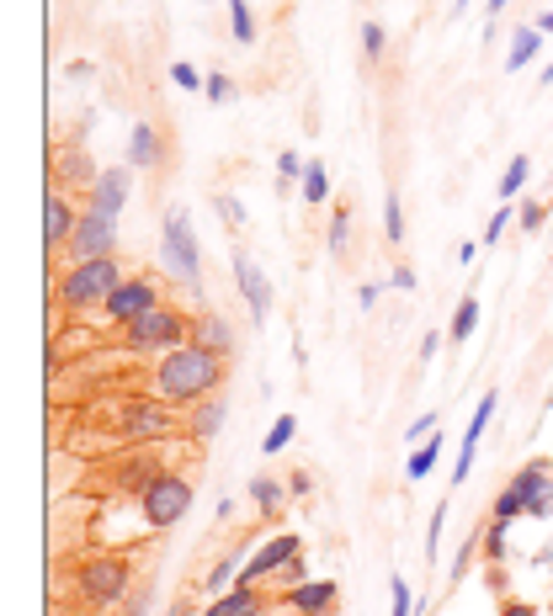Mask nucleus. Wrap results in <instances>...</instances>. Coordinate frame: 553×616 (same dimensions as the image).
I'll list each match as a JSON object with an SVG mask.
<instances>
[{"instance_id":"obj_20","label":"nucleus","mask_w":553,"mask_h":616,"mask_svg":"<svg viewBox=\"0 0 553 616\" xmlns=\"http://www.w3.org/2000/svg\"><path fill=\"white\" fill-rule=\"evenodd\" d=\"M336 595H340V585L336 580H304V585H293L282 601L293 606L299 616H330V606H336Z\"/></svg>"},{"instance_id":"obj_17","label":"nucleus","mask_w":553,"mask_h":616,"mask_svg":"<svg viewBox=\"0 0 553 616\" xmlns=\"http://www.w3.org/2000/svg\"><path fill=\"white\" fill-rule=\"evenodd\" d=\"M165 160H171L165 133L154 123H133V133H128V165L133 170H165Z\"/></svg>"},{"instance_id":"obj_45","label":"nucleus","mask_w":553,"mask_h":616,"mask_svg":"<svg viewBox=\"0 0 553 616\" xmlns=\"http://www.w3.org/2000/svg\"><path fill=\"white\" fill-rule=\"evenodd\" d=\"M431 431H436V415L426 409V415H415V420H410V431H404V441H426Z\"/></svg>"},{"instance_id":"obj_8","label":"nucleus","mask_w":553,"mask_h":616,"mask_svg":"<svg viewBox=\"0 0 553 616\" xmlns=\"http://www.w3.org/2000/svg\"><path fill=\"white\" fill-rule=\"evenodd\" d=\"M160 473H165V468H160V458H154V447H128L123 458L101 462V479H107L118 494H144Z\"/></svg>"},{"instance_id":"obj_53","label":"nucleus","mask_w":553,"mask_h":616,"mask_svg":"<svg viewBox=\"0 0 553 616\" xmlns=\"http://www.w3.org/2000/svg\"><path fill=\"white\" fill-rule=\"evenodd\" d=\"M474 255H479V240H463V245H458V261H463V266H468Z\"/></svg>"},{"instance_id":"obj_2","label":"nucleus","mask_w":553,"mask_h":616,"mask_svg":"<svg viewBox=\"0 0 553 616\" xmlns=\"http://www.w3.org/2000/svg\"><path fill=\"white\" fill-rule=\"evenodd\" d=\"M133 580H139V558L133 553H91L75 563V595L91 612L123 606L128 595H133Z\"/></svg>"},{"instance_id":"obj_26","label":"nucleus","mask_w":553,"mask_h":616,"mask_svg":"<svg viewBox=\"0 0 553 616\" xmlns=\"http://www.w3.org/2000/svg\"><path fill=\"white\" fill-rule=\"evenodd\" d=\"M474 330H479V298L468 293V298L453 308V330H447V340H453V345H463V340H474Z\"/></svg>"},{"instance_id":"obj_29","label":"nucleus","mask_w":553,"mask_h":616,"mask_svg":"<svg viewBox=\"0 0 553 616\" xmlns=\"http://www.w3.org/2000/svg\"><path fill=\"white\" fill-rule=\"evenodd\" d=\"M240 569H246V553H224L214 563V574H208V590H214V595H224V590L240 580Z\"/></svg>"},{"instance_id":"obj_4","label":"nucleus","mask_w":553,"mask_h":616,"mask_svg":"<svg viewBox=\"0 0 553 616\" xmlns=\"http://www.w3.org/2000/svg\"><path fill=\"white\" fill-rule=\"evenodd\" d=\"M186 340H192V319H186L182 308L160 304L118 330V351H128V356H165V351H176Z\"/></svg>"},{"instance_id":"obj_56","label":"nucleus","mask_w":553,"mask_h":616,"mask_svg":"<svg viewBox=\"0 0 553 616\" xmlns=\"http://www.w3.org/2000/svg\"><path fill=\"white\" fill-rule=\"evenodd\" d=\"M506 6H511V0H490V6H485V11H490V22L500 16V11H506Z\"/></svg>"},{"instance_id":"obj_7","label":"nucleus","mask_w":553,"mask_h":616,"mask_svg":"<svg viewBox=\"0 0 553 616\" xmlns=\"http://www.w3.org/2000/svg\"><path fill=\"white\" fill-rule=\"evenodd\" d=\"M192 494H197V484H192L186 473H176V468H165L150 490L139 494V516H144V526H154V531H171L176 521H186Z\"/></svg>"},{"instance_id":"obj_6","label":"nucleus","mask_w":553,"mask_h":616,"mask_svg":"<svg viewBox=\"0 0 553 616\" xmlns=\"http://www.w3.org/2000/svg\"><path fill=\"white\" fill-rule=\"evenodd\" d=\"M176 431H186V420H176V409L165 399H154V394H139V399H128L118 409V441L123 447H160Z\"/></svg>"},{"instance_id":"obj_9","label":"nucleus","mask_w":553,"mask_h":616,"mask_svg":"<svg viewBox=\"0 0 553 616\" xmlns=\"http://www.w3.org/2000/svg\"><path fill=\"white\" fill-rule=\"evenodd\" d=\"M64 250H69V261H101V255H118V218L86 208Z\"/></svg>"},{"instance_id":"obj_37","label":"nucleus","mask_w":553,"mask_h":616,"mask_svg":"<svg viewBox=\"0 0 553 616\" xmlns=\"http://www.w3.org/2000/svg\"><path fill=\"white\" fill-rule=\"evenodd\" d=\"M304 165H308V160H304V154H299V150H282V154H276V176H282V182H276V186H288V182H304Z\"/></svg>"},{"instance_id":"obj_39","label":"nucleus","mask_w":553,"mask_h":616,"mask_svg":"<svg viewBox=\"0 0 553 616\" xmlns=\"http://www.w3.org/2000/svg\"><path fill=\"white\" fill-rule=\"evenodd\" d=\"M171 80H176L182 91H203V86H208V75H203L197 64H186V59H176V64H171Z\"/></svg>"},{"instance_id":"obj_41","label":"nucleus","mask_w":553,"mask_h":616,"mask_svg":"<svg viewBox=\"0 0 553 616\" xmlns=\"http://www.w3.org/2000/svg\"><path fill=\"white\" fill-rule=\"evenodd\" d=\"M389 595H394V612L389 616H415V595H410V585H404V574L389 580Z\"/></svg>"},{"instance_id":"obj_11","label":"nucleus","mask_w":553,"mask_h":616,"mask_svg":"<svg viewBox=\"0 0 553 616\" xmlns=\"http://www.w3.org/2000/svg\"><path fill=\"white\" fill-rule=\"evenodd\" d=\"M304 553V542L293 537V531H282V537H272V542H261L256 553L246 558V569H240V580L235 585H261V580H272V574H282L293 558Z\"/></svg>"},{"instance_id":"obj_13","label":"nucleus","mask_w":553,"mask_h":616,"mask_svg":"<svg viewBox=\"0 0 553 616\" xmlns=\"http://www.w3.org/2000/svg\"><path fill=\"white\" fill-rule=\"evenodd\" d=\"M128 197H133V165H107L101 176H96V186L86 191V208H96V213H123Z\"/></svg>"},{"instance_id":"obj_32","label":"nucleus","mask_w":553,"mask_h":616,"mask_svg":"<svg viewBox=\"0 0 553 616\" xmlns=\"http://www.w3.org/2000/svg\"><path fill=\"white\" fill-rule=\"evenodd\" d=\"M229 32H235V43H256V16H250L246 0H229Z\"/></svg>"},{"instance_id":"obj_15","label":"nucleus","mask_w":553,"mask_h":616,"mask_svg":"<svg viewBox=\"0 0 553 616\" xmlns=\"http://www.w3.org/2000/svg\"><path fill=\"white\" fill-rule=\"evenodd\" d=\"M75 223H80L75 202L64 197L59 186H48V197H43V245L64 250V245H69V234H75Z\"/></svg>"},{"instance_id":"obj_50","label":"nucleus","mask_w":553,"mask_h":616,"mask_svg":"<svg viewBox=\"0 0 553 616\" xmlns=\"http://www.w3.org/2000/svg\"><path fill=\"white\" fill-rule=\"evenodd\" d=\"M314 490V473H288V494H308Z\"/></svg>"},{"instance_id":"obj_23","label":"nucleus","mask_w":553,"mask_h":616,"mask_svg":"<svg viewBox=\"0 0 553 616\" xmlns=\"http://www.w3.org/2000/svg\"><path fill=\"white\" fill-rule=\"evenodd\" d=\"M543 54V32L538 28H517L511 32V54H506V69L517 75V69H527V64Z\"/></svg>"},{"instance_id":"obj_1","label":"nucleus","mask_w":553,"mask_h":616,"mask_svg":"<svg viewBox=\"0 0 553 616\" xmlns=\"http://www.w3.org/2000/svg\"><path fill=\"white\" fill-rule=\"evenodd\" d=\"M224 356H214L208 345H197V340H186L176 351H165L150 372V394L154 399H165L171 409H192V404L214 399L218 388H224Z\"/></svg>"},{"instance_id":"obj_30","label":"nucleus","mask_w":553,"mask_h":616,"mask_svg":"<svg viewBox=\"0 0 553 616\" xmlns=\"http://www.w3.org/2000/svg\"><path fill=\"white\" fill-rule=\"evenodd\" d=\"M506 531H511V521H490L485 531H479V553H485V563H506Z\"/></svg>"},{"instance_id":"obj_22","label":"nucleus","mask_w":553,"mask_h":616,"mask_svg":"<svg viewBox=\"0 0 553 616\" xmlns=\"http://www.w3.org/2000/svg\"><path fill=\"white\" fill-rule=\"evenodd\" d=\"M224 415H229L224 394H214V399H203V404H192V409H186V436H192V441H214L218 426H224Z\"/></svg>"},{"instance_id":"obj_3","label":"nucleus","mask_w":553,"mask_h":616,"mask_svg":"<svg viewBox=\"0 0 553 616\" xmlns=\"http://www.w3.org/2000/svg\"><path fill=\"white\" fill-rule=\"evenodd\" d=\"M123 266H118V255H101V261H75L69 272L59 277L54 287V308L64 314H86V308H101L118 287H123Z\"/></svg>"},{"instance_id":"obj_18","label":"nucleus","mask_w":553,"mask_h":616,"mask_svg":"<svg viewBox=\"0 0 553 616\" xmlns=\"http://www.w3.org/2000/svg\"><path fill=\"white\" fill-rule=\"evenodd\" d=\"M96 176H101V170H96V160H91V150H86V144H64V150H54V182L91 191Z\"/></svg>"},{"instance_id":"obj_42","label":"nucleus","mask_w":553,"mask_h":616,"mask_svg":"<svg viewBox=\"0 0 553 616\" xmlns=\"http://www.w3.org/2000/svg\"><path fill=\"white\" fill-rule=\"evenodd\" d=\"M511 218H517V213H511V208H500V213H495L490 223H485V234H479V245H485V250H495V245H500V234H506V223H511Z\"/></svg>"},{"instance_id":"obj_10","label":"nucleus","mask_w":553,"mask_h":616,"mask_svg":"<svg viewBox=\"0 0 553 616\" xmlns=\"http://www.w3.org/2000/svg\"><path fill=\"white\" fill-rule=\"evenodd\" d=\"M511 490L522 494L527 516L522 521H553V468L543 458H532L527 468L511 473Z\"/></svg>"},{"instance_id":"obj_52","label":"nucleus","mask_w":553,"mask_h":616,"mask_svg":"<svg viewBox=\"0 0 553 616\" xmlns=\"http://www.w3.org/2000/svg\"><path fill=\"white\" fill-rule=\"evenodd\" d=\"M144 612H150V590H139V595L128 601V616H144Z\"/></svg>"},{"instance_id":"obj_35","label":"nucleus","mask_w":553,"mask_h":616,"mask_svg":"<svg viewBox=\"0 0 553 616\" xmlns=\"http://www.w3.org/2000/svg\"><path fill=\"white\" fill-rule=\"evenodd\" d=\"M293 431H299V415H276V426L267 431V441H261V452H267V458H276V452H282V447L293 441Z\"/></svg>"},{"instance_id":"obj_19","label":"nucleus","mask_w":553,"mask_h":616,"mask_svg":"<svg viewBox=\"0 0 553 616\" xmlns=\"http://www.w3.org/2000/svg\"><path fill=\"white\" fill-rule=\"evenodd\" d=\"M267 595H261V585H229L224 595H214L208 606H203V616H267Z\"/></svg>"},{"instance_id":"obj_24","label":"nucleus","mask_w":553,"mask_h":616,"mask_svg":"<svg viewBox=\"0 0 553 616\" xmlns=\"http://www.w3.org/2000/svg\"><path fill=\"white\" fill-rule=\"evenodd\" d=\"M250 499H256L261 521H276V510L288 505V484H276V479H250Z\"/></svg>"},{"instance_id":"obj_16","label":"nucleus","mask_w":553,"mask_h":616,"mask_svg":"<svg viewBox=\"0 0 553 616\" xmlns=\"http://www.w3.org/2000/svg\"><path fill=\"white\" fill-rule=\"evenodd\" d=\"M495 388L485 394V399L474 404V420H468V431H463V447H458V462H453V484H463L468 473H474V458H479V436L490 431V420H495Z\"/></svg>"},{"instance_id":"obj_27","label":"nucleus","mask_w":553,"mask_h":616,"mask_svg":"<svg viewBox=\"0 0 553 616\" xmlns=\"http://www.w3.org/2000/svg\"><path fill=\"white\" fill-rule=\"evenodd\" d=\"M299 191H304V202H314V208H319V202L330 197V170H325V160H308Z\"/></svg>"},{"instance_id":"obj_51","label":"nucleus","mask_w":553,"mask_h":616,"mask_svg":"<svg viewBox=\"0 0 553 616\" xmlns=\"http://www.w3.org/2000/svg\"><path fill=\"white\" fill-rule=\"evenodd\" d=\"M500 616H538L527 601H500Z\"/></svg>"},{"instance_id":"obj_49","label":"nucleus","mask_w":553,"mask_h":616,"mask_svg":"<svg viewBox=\"0 0 553 616\" xmlns=\"http://www.w3.org/2000/svg\"><path fill=\"white\" fill-rule=\"evenodd\" d=\"M378 293H383V282H362V287H357V304L372 308V304H378Z\"/></svg>"},{"instance_id":"obj_34","label":"nucleus","mask_w":553,"mask_h":616,"mask_svg":"<svg viewBox=\"0 0 553 616\" xmlns=\"http://www.w3.org/2000/svg\"><path fill=\"white\" fill-rule=\"evenodd\" d=\"M527 516V505H522V494L511 490V484H506V490L495 494V505H490V521H522Z\"/></svg>"},{"instance_id":"obj_5","label":"nucleus","mask_w":553,"mask_h":616,"mask_svg":"<svg viewBox=\"0 0 553 616\" xmlns=\"http://www.w3.org/2000/svg\"><path fill=\"white\" fill-rule=\"evenodd\" d=\"M160 266L186 287H203V245L192 234L186 208H165V218H160Z\"/></svg>"},{"instance_id":"obj_25","label":"nucleus","mask_w":553,"mask_h":616,"mask_svg":"<svg viewBox=\"0 0 553 616\" xmlns=\"http://www.w3.org/2000/svg\"><path fill=\"white\" fill-rule=\"evenodd\" d=\"M442 447H447V436H426V441L410 452V462H404V479H426L431 468H436V458H442Z\"/></svg>"},{"instance_id":"obj_28","label":"nucleus","mask_w":553,"mask_h":616,"mask_svg":"<svg viewBox=\"0 0 553 616\" xmlns=\"http://www.w3.org/2000/svg\"><path fill=\"white\" fill-rule=\"evenodd\" d=\"M346 245H351V208H336L330 223H325V250L330 255H346Z\"/></svg>"},{"instance_id":"obj_40","label":"nucleus","mask_w":553,"mask_h":616,"mask_svg":"<svg viewBox=\"0 0 553 616\" xmlns=\"http://www.w3.org/2000/svg\"><path fill=\"white\" fill-rule=\"evenodd\" d=\"M543 218H549V208L527 197L522 208H517V229H527V234H538V229H543Z\"/></svg>"},{"instance_id":"obj_14","label":"nucleus","mask_w":553,"mask_h":616,"mask_svg":"<svg viewBox=\"0 0 553 616\" xmlns=\"http://www.w3.org/2000/svg\"><path fill=\"white\" fill-rule=\"evenodd\" d=\"M235 287H240V298L250 308V324H267V314H272V282H267V272L250 255H235Z\"/></svg>"},{"instance_id":"obj_54","label":"nucleus","mask_w":553,"mask_h":616,"mask_svg":"<svg viewBox=\"0 0 553 616\" xmlns=\"http://www.w3.org/2000/svg\"><path fill=\"white\" fill-rule=\"evenodd\" d=\"M532 28H538V32H543V37H549V32H553V11H543V16L532 22Z\"/></svg>"},{"instance_id":"obj_47","label":"nucleus","mask_w":553,"mask_h":616,"mask_svg":"<svg viewBox=\"0 0 553 616\" xmlns=\"http://www.w3.org/2000/svg\"><path fill=\"white\" fill-rule=\"evenodd\" d=\"M282 580H288V590H293V585H304V580H308V563H304V553H299L293 563H288V569H282Z\"/></svg>"},{"instance_id":"obj_21","label":"nucleus","mask_w":553,"mask_h":616,"mask_svg":"<svg viewBox=\"0 0 553 616\" xmlns=\"http://www.w3.org/2000/svg\"><path fill=\"white\" fill-rule=\"evenodd\" d=\"M192 340H197V345H208V351L224 356V362L235 356V324H229L224 314H214V308H203V314L192 319Z\"/></svg>"},{"instance_id":"obj_44","label":"nucleus","mask_w":553,"mask_h":616,"mask_svg":"<svg viewBox=\"0 0 553 616\" xmlns=\"http://www.w3.org/2000/svg\"><path fill=\"white\" fill-rule=\"evenodd\" d=\"M442 521H447V499L431 510V526H426V553L431 558H436V542H442Z\"/></svg>"},{"instance_id":"obj_46","label":"nucleus","mask_w":553,"mask_h":616,"mask_svg":"<svg viewBox=\"0 0 553 616\" xmlns=\"http://www.w3.org/2000/svg\"><path fill=\"white\" fill-rule=\"evenodd\" d=\"M389 287H394V293H415V272H410V266H394V272H389Z\"/></svg>"},{"instance_id":"obj_55","label":"nucleus","mask_w":553,"mask_h":616,"mask_svg":"<svg viewBox=\"0 0 553 616\" xmlns=\"http://www.w3.org/2000/svg\"><path fill=\"white\" fill-rule=\"evenodd\" d=\"M468 6H474V0H453V11H447V16L458 22V16H463V11H468Z\"/></svg>"},{"instance_id":"obj_33","label":"nucleus","mask_w":553,"mask_h":616,"mask_svg":"<svg viewBox=\"0 0 553 616\" xmlns=\"http://www.w3.org/2000/svg\"><path fill=\"white\" fill-rule=\"evenodd\" d=\"M214 213H218V223L235 234V229H246V202L240 197H229V191H218L214 197Z\"/></svg>"},{"instance_id":"obj_31","label":"nucleus","mask_w":553,"mask_h":616,"mask_svg":"<svg viewBox=\"0 0 553 616\" xmlns=\"http://www.w3.org/2000/svg\"><path fill=\"white\" fill-rule=\"evenodd\" d=\"M527 170H532V160H527V154H511V165H506V176H500V197H506V202H511V197H522Z\"/></svg>"},{"instance_id":"obj_48","label":"nucleus","mask_w":553,"mask_h":616,"mask_svg":"<svg viewBox=\"0 0 553 616\" xmlns=\"http://www.w3.org/2000/svg\"><path fill=\"white\" fill-rule=\"evenodd\" d=\"M436 351H442V336H436V330H426V336H421V367H426V362H436Z\"/></svg>"},{"instance_id":"obj_12","label":"nucleus","mask_w":553,"mask_h":616,"mask_svg":"<svg viewBox=\"0 0 553 616\" xmlns=\"http://www.w3.org/2000/svg\"><path fill=\"white\" fill-rule=\"evenodd\" d=\"M101 308H107V324H118V330H123V324H133L139 314L160 308V287H154L150 277H128L123 287H118V293H112V298H107Z\"/></svg>"},{"instance_id":"obj_57","label":"nucleus","mask_w":553,"mask_h":616,"mask_svg":"<svg viewBox=\"0 0 553 616\" xmlns=\"http://www.w3.org/2000/svg\"><path fill=\"white\" fill-rule=\"evenodd\" d=\"M549 616H553V606H549Z\"/></svg>"},{"instance_id":"obj_38","label":"nucleus","mask_w":553,"mask_h":616,"mask_svg":"<svg viewBox=\"0 0 553 616\" xmlns=\"http://www.w3.org/2000/svg\"><path fill=\"white\" fill-rule=\"evenodd\" d=\"M383 48H389V32H383V22H362V54L378 64V59H383Z\"/></svg>"},{"instance_id":"obj_36","label":"nucleus","mask_w":553,"mask_h":616,"mask_svg":"<svg viewBox=\"0 0 553 616\" xmlns=\"http://www.w3.org/2000/svg\"><path fill=\"white\" fill-rule=\"evenodd\" d=\"M383 240H389V245H400V240H404V213H400V191H389V197H383Z\"/></svg>"},{"instance_id":"obj_43","label":"nucleus","mask_w":553,"mask_h":616,"mask_svg":"<svg viewBox=\"0 0 553 616\" xmlns=\"http://www.w3.org/2000/svg\"><path fill=\"white\" fill-rule=\"evenodd\" d=\"M203 96H208V101H214V107H224V101H229V96H235V80H229V75H208V86H203Z\"/></svg>"}]
</instances>
